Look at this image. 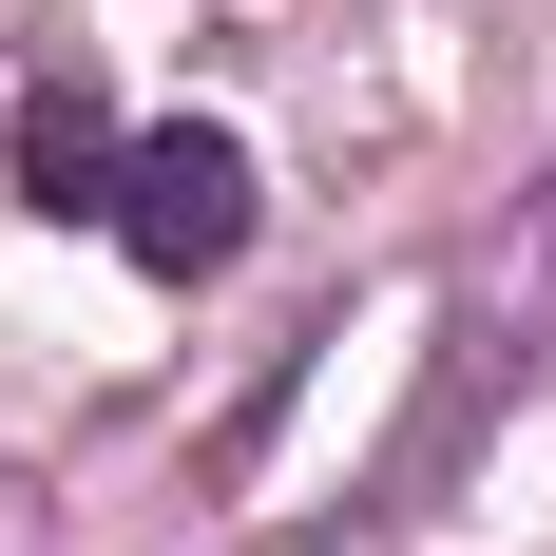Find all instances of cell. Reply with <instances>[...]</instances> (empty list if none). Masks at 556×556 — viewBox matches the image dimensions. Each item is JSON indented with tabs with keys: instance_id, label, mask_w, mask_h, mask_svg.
<instances>
[{
	"instance_id": "cell-2",
	"label": "cell",
	"mask_w": 556,
	"mask_h": 556,
	"mask_svg": "<svg viewBox=\"0 0 556 556\" xmlns=\"http://www.w3.org/2000/svg\"><path fill=\"white\" fill-rule=\"evenodd\" d=\"M97 230H115L154 288H212L230 250H250V135H212V115H154V135H115Z\"/></svg>"
},
{
	"instance_id": "cell-1",
	"label": "cell",
	"mask_w": 556,
	"mask_h": 556,
	"mask_svg": "<svg viewBox=\"0 0 556 556\" xmlns=\"http://www.w3.org/2000/svg\"><path fill=\"white\" fill-rule=\"evenodd\" d=\"M538 384H556V173H538V192H500V230L460 250V288H442V365H422V403H403V442L365 460V500H384V518L442 500V480L500 442Z\"/></svg>"
},
{
	"instance_id": "cell-3",
	"label": "cell",
	"mask_w": 556,
	"mask_h": 556,
	"mask_svg": "<svg viewBox=\"0 0 556 556\" xmlns=\"http://www.w3.org/2000/svg\"><path fill=\"white\" fill-rule=\"evenodd\" d=\"M97 192H115V115L77 97V77H39V97H20V212L97 230Z\"/></svg>"
}]
</instances>
